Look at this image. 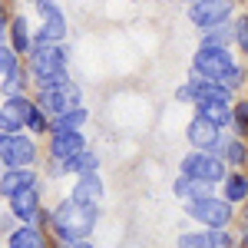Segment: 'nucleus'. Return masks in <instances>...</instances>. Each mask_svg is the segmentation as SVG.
<instances>
[{
  "label": "nucleus",
  "mask_w": 248,
  "mask_h": 248,
  "mask_svg": "<svg viewBox=\"0 0 248 248\" xmlns=\"http://www.w3.org/2000/svg\"><path fill=\"white\" fill-rule=\"evenodd\" d=\"M172 192H175V199L192 202V199H209V195H215V186L199 182V179H189V175H179V179L172 182Z\"/></svg>",
  "instance_id": "nucleus-18"
},
{
  "label": "nucleus",
  "mask_w": 248,
  "mask_h": 248,
  "mask_svg": "<svg viewBox=\"0 0 248 248\" xmlns=\"http://www.w3.org/2000/svg\"><path fill=\"white\" fill-rule=\"evenodd\" d=\"M232 37H235V27H232V23H222V27H215V30H205L202 46H225V50H229Z\"/></svg>",
  "instance_id": "nucleus-25"
},
{
  "label": "nucleus",
  "mask_w": 248,
  "mask_h": 248,
  "mask_svg": "<svg viewBox=\"0 0 248 248\" xmlns=\"http://www.w3.org/2000/svg\"><path fill=\"white\" fill-rule=\"evenodd\" d=\"M242 248H248V235H245V238H242Z\"/></svg>",
  "instance_id": "nucleus-39"
},
{
  "label": "nucleus",
  "mask_w": 248,
  "mask_h": 248,
  "mask_svg": "<svg viewBox=\"0 0 248 248\" xmlns=\"http://www.w3.org/2000/svg\"><path fill=\"white\" fill-rule=\"evenodd\" d=\"M212 248H235L232 232L229 229H212Z\"/></svg>",
  "instance_id": "nucleus-31"
},
{
  "label": "nucleus",
  "mask_w": 248,
  "mask_h": 248,
  "mask_svg": "<svg viewBox=\"0 0 248 248\" xmlns=\"http://www.w3.org/2000/svg\"><path fill=\"white\" fill-rule=\"evenodd\" d=\"M20 70V57L10 50V43H3L0 46V77H10V73H17Z\"/></svg>",
  "instance_id": "nucleus-28"
},
{
  "label": "nucleus",
  "mask_w": 248,
  "mask_h": 248,
  "mask_svg": "<svg viewBox=\"0 0 248 248\" xmlns=\"http://www.w3.org/2000/svg\"><path fill=\"white\" fill-rule=\"evenodd\" d=\"M33 103H37L50 119H57V116H63V113H70V109H79V106H83V90L70 79V83H60V86L37 90Z\"/></svg>",
  "instance_id": "nucleus-4"
},
{
  "label": "nucleus",
  "mask_w": 248,
  "mask_h": 248,
  "mask_svg": "<svg viewBox=\"0 0 248 248\" xmlns=\"http://www.w3.org/2000/svg\"><path fill=\"white\" fill-rule=\"evenodd\" d=\"M175 99H179V103H195V90H192V83H182V86L175 90Z\"/></svg>",
  "instance_id": "nucleus-33"
},
{
  "label": "nucleus",
  "mask_w": 248,
  "mask_h": 248,
  "mask_svg": "<svg viewBox=\"0 0 248 248\" xmlns=\"http://www.w3.org/2000/svg\"><path fill=\"white\" fill-rule=\"evenodd\" d=\"M222 199L232 202V205L248 202V175L245 172H229V179L222 182Z\"/></svg>",
  "instance_id": "nucleus-22"
},
{
  "label": "nucleus",
  "mask_w": 248,
  "mask_h": 248,
  "mask_svg": "<svg viewBox=\"0 0 248 248\" xmlns=\"http://www.w3.org/2000/svg\"><path fill=\"white\" fill-rule=\"evenodd\" d=\"M186 136H189L195 153H218V146H222V129L202 116H192V123L186 126Z\"/></svg>",
  "instance_id": "nucleus-10"
},
{
  "label": "nucleus",
  "mask_w": 248,
  "mask_h": 248,
  "mask_svg": "<svg viewBox=\"0 0 248 248\" xmlns=\"http://www.w3.org/2000/svg\"><path fill=\"white\" fill-rule=\"evenodd\" d=\"M66 172H73V175H90V172H99V153L93 149H86V153H79L73 162H66L63 166Z\"/></svg>",
  "instance_id": "nucleus-24"
},
{
  "label": "nucleus",
  "mask_w": 248,
  "mask_h": 248,
  "mask_svg": "<svg viewBox=\"0 0 248 248\" xmlns=\"http://www.w3.org/2000/svg\"><path fill=\"white\" fill-rule=\"evenodd\" d=\"M90 146H86V136L83 133H60V136H50V146H46V155L60 162V166H66V162H73L79 153H86Z\"/></svg>",
  "instance_id": "nucleus-12"
},
{
  "label": "nucleus",
  "mask_w": 248,
  "mask_h": 248,
  "mask_svg": "<svg viewBox=\"0 0 248 248\" xmlns=\"http://www.w3.org/2000/svg\"><path fill=\"white\" fill-rule=\"evenodd\" d=\"M33 30H30V20L17 14V17H10V27H7V43H10V50L17 53V57H27L30 50H33Z\"/></svg>",
  "instance_id": "nucleus-14"
},
{
  "label": "nucleus",
  "mask_w": 248,
  "mask_h": 248,
  "mask_svg": "<svg viewBox=\"0 0 248 248\" xmlns=\"http://www.w3.org/2000/svg\"><path fill=\"white\" fill-rule=\"evenodd\" d=\"M27 86H30V73H27V66H20L17 73H10V77L0 79V96H3V99H10V96H23V93H27Z\"/></svg>",
  "instance_id": "nucleus-23"
},
{
  "label": "nucleus",
  "mask_w": 248,
  "mask_h": 248,
  "mask_svg": "<svg viewBox=\"0 0 248 248\" xmlns=\"http://www.w3.org/2000/svg\"><path fill=\"white\" fill-rule=\"evenodd\" d=\"M232 126H235L242 136H248V99L232 106Z\"/></svg>",
  "instance_id": "nucleus-29"
},
{
  "label": "nucleus",
  "mask_w": 248,
  "mask_h": 248,
  "mask_svg": "<svg viewBox=\"0 0 248 248\" xmlns=\"http://www.w3.org/2000/svg\"><path fill=\"white\" fill-rule=\"evenodd\" d=\"M10 27V14H7V3L0 0V30H7Z\"/></svg>",
  "instance_id": "nucleus-34"
},
{
  "label": "nucleus",
  "mask_w": 248,
  "mask_h": 248,
  "mask_svg": "<svg viewBox=\"0 0 248 248\" xmlns=\"http://www.w3.org/2000/svg\"><path fill=\"white\" fill-rule=\"evenodd\" d=\"M63 248H96V245H90V242H73V245H63Z\"/></svg>",
  "instance_id": "nucleus-37"
},
{
  "label": "nucleus",
  "mask_w": 248,
  "mask_h": 248,
  "mask_svg": "<svg viewBox=\"0 0 248 248\" xmlns=\"http://www.w3.org/2000/svg\"><path fill=\"white\" fill-rule=\"evenodd\" d=\"M86 106H79V109H70V113L57 116V119H50V136H60V133H83V126H86Z\"/></svg>",
  "instance_id": "nucleus-21"
},
{
  "label": "nucleus",
  "mask_w": 248,
  "mask_h": 248,
  "mask_svg": "<svg viewBox=\"0 0 248 248\" xmlns=\"http://www.w3.org/2000/svg\"><path fill=\"white\" fill-rule=\"evenodd\" d=\"M195 116L215 123L218 129L222 126H232V103H218V99H199L195 103Z\"/></svg>",
  "instance_id": "nucleus-19"
},
{
  "label": "nucleus",
  "mask_w": 248,
  "mask_h": 248,
  "mask_svg": "<svg viewBox=\"0 0 248 248\" xmlns=\"http://www.w3.org/2000/svg\"><path fill=\"white\" fill-rule=\"evenodd\" d=\"M33 113V96H10L0 103V133L7 136H20L27 129V119Z\"/></svg>",
  "instance_id": "nucleus-8"
},
{
  "label": "nucleus",
  "mask_w": 248,
  "mask_h": 248,
  "mask_svg": "<svg viewBox=\"0 0 248 248\" xmlns=\"http://www.w3.org/2000/svg\"><path fill=\"white\" fill-rule=\"evenodd\" d=\"M235 43H238L242 53H248V14L235 20Z\"/></svg>",
  "instance_id": "nucleus-30"
},
{
  "label": "nucleus",
  "mask_w": 248,
  "mask_h": 248,
  "mask_svg": "<svg viewBox=\"0 0 248 248\" xmlns=\"http://www.w3.org/2000/svg\"><path fill=\"white\" fill-rule=\"evenodd\" d=\"M182 209L189 218H195L202 229H229L235 218V205L225 202L222 195H209V199H192L182 202Z\"/></svg>",
  "instance_id": "nucleus-3"
},
{
  "label": "nucleus",
  "mask_w": 248,
  "mask_h": 248,
  "mask_svg": "<svg viewBox=\"0 0 248 248\" xmlns=\"http://www.w3.org/2000/svg\"><path fill=\"white\" fill-rule=\"evenodd\" d=\"M242 79H245V73H242V66H235V70H232L229 77L222 79V86H225V90H229V93H235V90H238V86H242Z\"/></svg>",
  "instance_id": "nucleus-32"
},
{
  "label": "nucleus",
  "mask_w": 248,
  "mask_h": 248,
  "mask_svg": "<svg viewBox=\"0 0 248 248\" xmlns=\"http://www.w3.org/2000/svg\"><path fill=\"white\" fill-rule=\"evenodd\" d=\"M7 146H10V136H7V133H0V155L7 153Z\"/></svg>",
  "instance_id": "nucleus-35"
},
{
  "label": "nucleus",
  "mask_w": 248,
  "mask_h": 248,
  "mask_svg": "<svg viewBox=\"0 0 248 248\" xmlns=\"http://www.w3.org/2000/svg\"><path fill=\"white\" fill-rule=\"evenodd\" d=\"M27 3H33L37 10H43V7H46V3H53V0H27Z\"/></svg>",
  "instance_id": "nucleus-36"
},
{
  "label": "nucleus",
  "mask_w": 248,
  "mask_h": 248,
  "mask_svg": "<svg viewBox=\"0 0 248 248\" xmlns=\"http://www.w3.org/2000/svg\"><path fill=\"white\" fill-rule=\"evenodd\" d=\"M225 159V166H229L232 172H242V166L248 162V146L245 139H238V136H232V139H222V146H218V153Z\"/></svg>",
  "instance_id": "nucleus-20"
},
{
  "label": "nucleus",
  "mask_w": 248,
  "mask_h": 248,
  "mask_svg": "<svg viewBox=\"0 0 248 248\" xmlns=\"http://www.w3.org/2000/svg\"><path fill=\"white\" fill-rule=\"evenodd\" d=\"M179 248H212V229L179 235Z\"/></svg>",
  "instance_id": "nucleus-26"
},
{
  "label": "nucleus",
  "mask_w": 248,
  "mask_h": 248,
  "mask_svg": "<svg viewBox=\"0 0 248 248\" xmlns=\"http://www.w3.org/2000/svg\"><path fill=\"white\" fill-rule=\"evenodd\" d=\"M103 195H106V189H103L99 172H90V175H77V182H73V195H70V199H77V202H83V205L99 209Z\"/></svg>",
  "instance_id": "nucleus-16"
},
{
  "label": "nucleus",
  "mask_w": 248,
  "mask_h": 248,
  "mask_svg": "<svg viewBox=\"0 0 248 248\" xmlns=\"http://www.w3.org/2000/svg\"><path fill=\"white\" fill-rule=\"evenodd\" d=\"M232 70H235V60H232V50L225 46H199L192 57V73L212 79V83H222Z\"/></svg>",
  "instance_id": "nucleus-5"
},
{
  "label": "nucleus",
  "mask_w": 248,
  "mask_h": 248,
  "mask_svg": "<svg viewBox=\"0 0 248 248\" xmlns=\"http://www.w3.org/2000/svg\"><path fill=\"white\" fill-rule=\"evenodd\" d=\"M27 73L37 83V90L70 83V46L33 37V50L27 53Z\"/></svg>",
  "instance_id": "nucleus-1"
},
{
  "label": "nucleus",
  "mask_w": 248,
  "mask_h": 248,
  "mask_svg": "<svg viewBox=\"0 0 248 248\" xmlns=\"http://www.w3.org/2000/svg\"><path fill=\"white\" fill-rule=\"evenodd\" d=\"M189 3H195V0H189Z\"/></svg>",
  "instance_id": "nucleus-40"
},
{
  "label": "nucleus",
  "mask_w": 248,
  "mask_h": 248,
  "mask_svg": "<svg viewBox=\"0 0 248 248\" xmlns=\"http://www.w3.org/2000/svg\"><path fill=\"white\" fill-rule=\"evenodd\" d=\"M0 162H3V169H33V162H37V142L23 133L10 136V146H7V153L0 155Z\"/></svg>",
  "instance_id": "nucleus-11"
},
{
  "label": "nucleus",
  "mask_w": 248,
  "mask_h": 248,
  "mask_svg": "<svg viewBox=\"0 0 248 248\" xmlns=\"http://www.w3.org/2000/svg\"><path fill=\"white\" fill-rule=\"evenodd\" d=\"M37 37L46 40V43H63V40H66V14L60 10L57 3H46V7L40 10Z\"/></svg>",
  "instance_id": "nucleus-13"
},
{
  "label": "nucleus",
  "mask_w": 248,
  "mask_h": 248,
  "mask_svg": "<svg viewBox=\"0 0 248 248\" xmlns=\"http://www.w3.org/2000/svg\"><path fill=\"white\" fill-rule=\"evenodd\" d=\"M182 175H189V179H199V182H209V186H222L225 179H229V166H225V159L215 153H189L182 159Z\"/></svg>",
  "instance_id": "nucleus-6"
},
{
  "label": "nucleus",
  "mask_w": 248,
  "mask_h": 248,
  "mask_svg": "<svg viewBox=\"0 0 248 248\" xmlns=\"http://www.w3.org/2000/svg\"><path fill=\"white\" fill-rule=\"evenodd\" d=\"M7 248H50V238L40 225H17L7 235Z\"/></svg>",
  "instance_id": "nucleus-17"
},
{
  "label": "nucleus",
  "mask_w": 248,
  "mask_h": 248,
  "mask_svg": "<svg viewBox=\"0 0 248 248\" xmlns=\"http://www.w3.org/2000/svg\"><path fill=\"white\" fill-rule=\"evenodd\" d=\"M7 212L17 218L20 225H40V229H43V225L50 222V215L40 209V186H33V189L14 195L10 205H7Z\"/></svg>",
  "instance_id": "nucleus-9"
},
{
  "label": "nucleus",
  "mask_w": 248,
  "mask_h": 248,
  "mask_svg": "<svg viewBox=\"0 0 248 248\" xmlns=\"http://www.w3.org/2000/svg\"><path fill=\"white\" fill-rule=\"evenodd\" d=\"M33 186H40L33 169H3V175H0V195H3L7 202H10L14 195H20V192L33 189Z\"/></svg>",
  "instance_id": "nucleus-15"
},
{
  "label": "nucleus",
  "mask_w": 248,
  "mask_h": 248,
  "mask_svg": "<svg viewBox=\"0 0 248 248\" xmlns=\"http://www.w3.org/2000/svg\"><path fill=\"white\" fill-rule=\"evenodd\" d=\"M232 0H195L189 3V20L205 33V30H215L222 23H232Z\"/></svg>",
  "instance_id": "nucleus-7"
},
{
  "label": "nucleus",
  "mask_w": 248,
  "mask_h": 248,
  "mask_svg": "<svg viewBox=\"0 0 248 248\" xmlns=\"http://www.w3.org/2000/svg\"><path fill=\"white\" fill-rule=\"evenodd\" d=\"M27 129H30V133H37V136H46V133H50V116L43 113L37 103H33V113H30V119H27Z\"/></svg>",
  "instance_id": "nucleus-27"
},
{
  "label": "nucleus",
  "mask_w": 248,
  "mask_h": 248,
  "mask_svg": "<svg viewBox=\"0 0 248 248\" xmlns=\"http://www.w3.org/2000/svg\"><path fill=\"white\" fill-rule=\"evenodd\" d=\"M3 43H7V30H0V46H3Z\"/></svg>",
  "instance_id": "nucleus-38"
},
{
  "label": "nucleus",
  "mask_w": 248,
  "mask_h": 248,
  "mask_svg": "<svg viewBox=\"0 0 248 248\" xmlns=\"http://www.w3.org/2000/svg\"><path fill=\"white\" fill-rule=\"evenodd\" d=\"M96 218L99 209L93 205H83L77 199H63L57 209L50 212V229L63 245H73V242H90V235L96 229Z\"/></svg>",
  "instance_id": "nucleus-2"
}]
</instances>
